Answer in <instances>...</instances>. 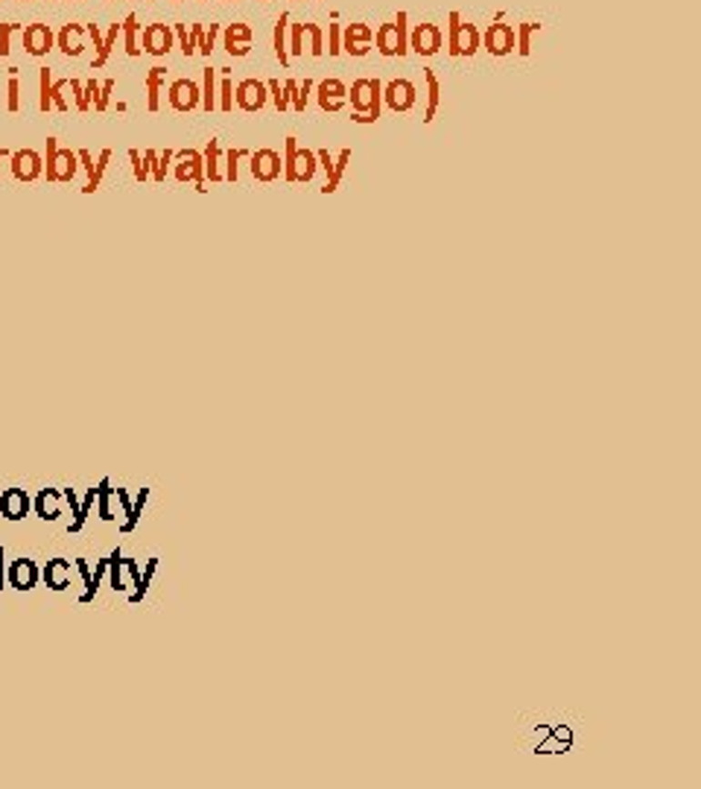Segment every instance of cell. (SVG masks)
<instances>
[{"label": "cell", "instance_id": "9", "mask_svg": "<svg viewBox=\"0 0 701 789\" xmlns=\"http://www.w3.org/2000/svg\"><path fill=\"white\" fill-rule=\"evenodd\" d=\"M249 164H251V176L258 178V182L269 185V182H278L280 173H284V161H280V152L263 147L258 152H249Z\"/></svg>", "mask_w": 701, "mask_h": 789}, {"label": "cell", "instance_id": "22", "mask_svg": "<svg viewBox=\"0 0 701 789\" xmlns=\"http://www.w3.org/2000/svg\"><path fill=\"white\" fill-rule=\"evenodd\" d=\"M287 30H290V15L280 12V18L275 21V30H272V45H275V59L280 62V67H290V50H287Z\"/></svg>", "mask_w": 701, "mask_h": 789}, {"label": "cell", "instance_id": "41", "mask_svg": "<svg viewBox=\"0 0 701 789\" xmlns=\"http://www.w3.org/2000/svg\"><path fill=\"white\" fill-rule=\"evenodd\" d=\"M129 156H132V161H135V176L140 178V182H144V178L149 176V167H147V161H140V156H137V149H132V152H129Z\"/></svg>", "mask_w": 701, "mask_h": 789}, {"label": "cell", "instance_id": "32", "mask_svg": "<svg viewBox=\"0 0 701 789\" xmlns=\"http://www.w3.org/2000/svg\"><path fill=\"white\" fill-rule=\"evenodd\" d=\"M266 88H269V100L275 103L278 112H287V108H290V96H287L284 86H280V79H269V82H266Z\"/></svg>", "mask_w": 701, "mask_h": 789}, {"label": "cell", "instance_id": "21", "mask_svg": "<svg viewBox=\"0 0 701 789\" xmlns=\"http://www.w3.org/2000/svg\"><path fill=\"white\" fill-rule=\"evenodd\" d=\"M222 26L219 24H193L190 33H193V41H196V53H202V56H210L214 53V45H217V35H219Z\"/></svg>", "mask_w": 701, "mask_h": 789}, {"label": "cell", "instance_id": "8", "mask_svg": "<svg viewBox=\"0 0 701 789\" xmlns=\"http://www.w3.org/2000/svg\"><path fill=\"white\" fill-rule=\"evenodd\" d=\"M313 88H316V103H319L321 112H328V115H340L342 108H345V103H348V86H345L342 79L328 76V79L316 82Z\"/></svg>", "mask_w": 701, "mask_h": 789}, {"label": "cell", "instance_id": "12", "mask_svg": "<svg viewBox=\"0 0 701 789\" xmlns=\"http://www.w3.org/2000/svg\"><path fill=\"white\" fill-rule=\"evenodd\" d=\"M76 173V156L70 149H59L56 141H47V178L50 182H70Z\"/></svg>", "mask_w": 701, "mask_h": 789}, {"label": "cell", "instance_id": "43", "mask_svg": "<svg viewBox=\"0 0 701 789\" xmlns=\"http://www.w3.org/2000/svg\"><path fill=\"white\" fill-rule=\"evenodd\" d=\"M9 108H12V112L18 108V79L15 76L9 79Z\"/></svg>", "mask_w": 701, "mask_h": 789}, {"label": "cell", "instance_id": "33", "mask_svg": "<svg viewBox=\"0 0 701 789\" xmlns=\"http://www.w3.org/2000/svg\"><path fill=\"white\" fill-rule=\"evenodd\" d=\"M296 147H299V141L296 137H287L284 141V178L290 185H296V173H292V158H296Z\"/></svg>", "mask_w": 701, "mask_h": 789}, {"label": "cell", "instance_id": "38", "mask_svg": "<svg viewBox=\"0 0 701 789\" xmlns=\"http://www.w3.org/2000/svg\"><path fill=\"white\" fill-rule=\"evenodd\" d=\"M108 158H111V152L106 149L103 156H100V164H97V170H94V173H91V178H88L86 193H94V190H97V185H100V178H103V173H106V164H108Z\"/></svg>", "mask_w": 701, "mask_h": 789}, {"label": "cell", "instance_id": "45", "mask_svg": "<svg viewBox=\"0 0 701 789\" xmlns=\"http://www.w3.org/2000/svg\"><path fill=\"white\" fill-rule=\"evenodd\" d=\"M229 4H234V0H229Z\"/></svg>", "mask_w": 701, "mask_h": 789}, {"label": "cell", "instance_id": "15", "mask_svg": "<svg viewBox=\"0 0 701 789\" xmlns=\"http://www.w3.org/2000/svg\"><path fill=\"white\" fill-rule=\"evenodd\" d=\"M167 100H170V106L176 108V112H193V108L202 106V88L196 86L193 79H176L170 86V94H167Z\"/></svg>", "mask_w": 701, "mask_h": 789}, {"label": "cell", "instance_id": "6", "mask_svg": "<svg viewBox=\"0 0 701 789\" xmlns=\"http://www.w3.org/2000/svg\"><path fill=\"white\" fill-rule=\"evenodd\" d=\"M517 47V35H514V26L512 24H488V30L483 33V50L488 53V56H512Z\"/></svg>", "mask_w": 701, "mask_h": 789}, {"label": "cell", "instance_id": "42", "mask_svg": "<svg viewBox=\"0 0 701 789\" xmlns=\"http://www.w3.org/2000/svg\"><path fill=\"white\" fill-rule=\"evenodd\" d=\"M18 30V24H4V41H0V56H6L9 53V33Z\"/></svg>", "mask_w": 701, "mask_h": 789}, {"label": "cell", "instance_id": "14", "mask_svg": "<svg viewBox=\"0 0 701 789\" xmlns=\"http://www.w3.org/2000/svg\"><path fill=\"white\" fill-rule=\"evenodd\" d=\"M140 45H144V53L149 56H167L173 47H176V33L173 26L167 24H149L144 35H140Z\"/></svg>", "mask_w": 701, "mask_h": 789}, {"label": "cell", "instance_id": "19", "mask_svg": "<svg viewBox=\"0 0 701 789\" xmlns=\"http://www.w3.org/2000/svg\"><path fill=\"white\" fill-rule=\"evenodd\" d=\"M12 170H15V176L24 178V182H33V178L41 176V156L33 149L15 152V158H12Z\"/></svg>", "mask_w": 701, "mask_h": 789}, {"label": "cell", "instance_id": "29", "mask_svg": "<svg viewBox=\"0 0 701 789\" xmlns=\"http://www.w3.org/2000/svg\"><path fill=\"white\" fill-rule=\"evenodd\" d=\"M205 176L210 182H222V178H226L219 173V141H210L205 149Z\"/></svg>", "mask_w": 701, "mask_h": 789}, {"label": "cell", "instance_id": "25", "mask_svg": "<svg viewBox=\"0 0 701 789\" xmlns=\"http://www.w3.org/2000/svg\"><path fill=\"white\" fill-rule=\"evenodd\" d=\"M541 30V24H535V21H523V24H517L514 26V35H517V56H529L532 53V35H535Z\"/></svg>", "mask_w": 701, "mask_h": 789}, {"label": "cell", "instance_id": "44", "mask_svg": "<svg viewBox=\"0 0 701 789\" xmlns=\"http://www.w3.org/2000/svg\"><path fill=\"white\" fill-rule=\"evenodd\" d=\"M260 4H269V0H260Z\"/></svg>", "mask_w": 701, "mask_h": 789}, {"label": "cell", "instance_id": "37", "mask_svg": "<svg viewBox=\"0 0 701 789\" xmlns=\"http://www.w3.org/2000/svg\"><path fill=\"white\" fill-rule=\"evenodd\" d=\"M328 53L330 56H340L342 53V24H328Z\"/></svg>", "mask_w": 701, "mask_h": 789}, {"label": "cell", "instance_id": "20", "mask_svg": "<svg viewBox=\"0 0 701 789\" xmlns=\"http://www.w3.org/2000/svg\"><path fill=\"white\" fill-rule=\"evenodd\" d=\"M424 82H427V108H424V123H432L439 115V106H442V82L436 76V71H424Z\"/></svg>", "mask_w": 701, "mask_h": 789}, {"label": "cell", "instance_id": "35", "mask_svg": "<svg viewBox=\"0 0 701 789\" xmlns=\"http://www.w3.org/2000/svg\"><path fill=\"white\" fill-rule=\"evenodd\" d=\"M284 91H287V96H290V108H296V112H304L310 100H304V96H301L299 82H296V79H287V82H284Z\"/></svg>", "mask_w": 701, "mask_h": 789}, {"label": "cell", "instance_id": "24", "mask_svg": "<svg viewBox=\"0 0 701 789\" xmlns=\"http://www.w3.org/2000/svg\"><path fill=\"white\" fill-rule=\"evenodd\" d=\"M82 33H86V26H79V24H67L65 30L59 33V38H56V41H59L62 53H67V56H79L82 47H86V45H82V41H79Z\"/></svg>", "mask_w": 701, "mask_h": 789}, {"label": "cell", "instance_id": "28", "mask_svg": "<svg viewBox=\"0 0 701 789\" xmlns=\"http://www.w3.org/2000/svg\"><path fill=\"white\" fill-rule=\"evenodd\" d=\"M202 76H205V86H202V108H205V112H214V108H217V71H214V67H205Z\"/></svg>", "mask_w": 701, "mask_h": 789}, {"label": "cell", "instance_id": "4", "mask_svg": "<svg viewBox=\"0 0 701 789\" xmlns=\"http://www.w3.org/2000/svg\"><path fill=\"white\" fill-rule=\"evenodd\" d=\"M287 50H290V56H304V50L316 59L325 56V30H321L319 24H310V21L290 24Z\"/></svg>", "mask_w": 701, "mask_h": 789}, {"label": "cell", "instance_id": "13", "mask_svg": "<svg viewBox=\"0 0 701 789\" xmlns=\"http://www.w3.org/2000/svg\"><path fill=\"white\" fill-rule=\"evenodd\" d=\"M251 38H255V30H251L249 24L237 21V24H229L226 30H222V47H226L229 56L243 59L251 53Z\"/></svg>", "mask_w": 701, "mask_h": 789}, {"label": "cell", "instance_id": "39", "mask_svg": "<svg viewBox=\"0 0 701 789\" xmlns=\"http://www.w3.org/2000/svg\"><path fill=\"white\" fill-rule=\"evenodd\" d=\"M50 86H53L50 71H47V67H41V112H47V108L53 106L50 103Z\"/></svg>", "mask_w": 701, "mask_h": 789}, {"label": "cell", "instance_id": "26", "mask_svg": "<svg viewBox=\"0 0 701 789\" xmlns=\"http://www.w3.org/2000/svg\"><path fill=\"white\" fill-rule=\"evenodd\" d=\"M219 88H217V108H222V112H231L234 108V82L229 76V67H219Z\"/></svg>", "mask_w": 701, "mask_h": 789}, {"label": "cell", "instance_id": "11", "mask_svg": "<svg viewBox=\"0 0 701 789\" xmlns=\"http://www.w3.org/2000/svg\"><path fill=\"white\" fill-rule=\"evenodd\" d=\"M374 47V30L369 24H348L342 26V53L354 59L369 56Z\"/></svg>", "mask_w": 701, "mask_h": 789}, {"label": "cell", "instance_id": "27", "mask_svg": "<svg viewBox=\"0 0 701 789\" xmlns=\"http://www.w3.org/2000/svg\"><path fill=\"white\" fill-rule=\"evenodd\" d=\"M161 82H164V67H149L147 74V91H149V112H158L161 103Z\"/></svg>", "mask_w": 701, "mask_h": 789}, {"label": "cell", "instance_id": "36", "mask_svg": "<svg viewBox=\"0 0 701 789\" xmlns=\"http://www.w3.org/2000/svg\"><path fill=\"white\" fill-rule=\"evenodd\" d=\"M240 158H249V149H229V156H226V182H237V161Z\"/></svg>", "mask_w": 701, "mask_h": 789}, {"label": "cell", "instance_id": "2", "mask_svg": "<svg viewBox=\"0 0 701 789\" xmlns=\"http://www.w3.org/2000/svg\"><path fill=\"white\" fill-rule=\"evenodd\" d=\"M410 15H406V12H398V18L395 21H389V24H383V26H377V33H374V47H377V53H381V56H398V59H403L406 53H410Z\"/></svg>", "mask_w": 701, "mask_h": 789}, {"label": "cell", "instance_id": "7", "mask_svg": "<svg viewBox=\"0 0 701 789\" xmlns=\"http://www.w3.org/2000/svg\"><path fill=\"white\" fill-rule=\"evenodd\" d=\"M418 103V88L412 79H391L383 86V106L395 115H406Z\"/></svg>", "mask_w": 701, "mask_h": 789}, {"label": "cell", "instance_id": "23", "mask_svg": "<svg viewBox=\"0 0 701 789\" xmlns=\"http://www.w3.org/2000/svg\"><path fill=\"white\" fill-rule=\"evenodd\" d=\"M348 161H350V149H342L340 156L333 158V167L328 170V182H325V187H321V193H336L340 190V185H342V176H345V170H348Z\"/></svg>", "mask_w": 701, "mask_h": 789}, {"label": "cell", "instance_id": "1", "mask_svg": "<svg viewBox=\"0 0 701 789\" xmlns=\"http://www.w3.org/2000/svg\"><path fill=\"white\" fill-rule=\"evenodd\" d=\"M348 100H350V108H354L350 120L354 123H377L381 108H383V82L377 76L374 79H369V76L354 79L348 88Z\"/></svg>", "mask_w": 701, "mask_h": 789}, {"label": "cell", "instance_id": "16", "mask_svg": "<svg viewBox=\"0 0 701 789\" xmlns=\"http://www.w3.org/2000/svg\"><path fill=\"white\" fill-rule=\"evenodd\" d=\"M178 182H196V187L205 190V158L196 149L178 152V167H176Z\"/></svg>", "mask_w": 701, "mask_h": 789}, {"label": "cell", "instance_id": "3", "mask_svg": "<svg viewBox=\"0 0 701 789\" xmlns=\"http://www.w3.org/2000/svg\"><path fill=\"white\" fill-rule=\"evenodd\" d=\"M483 47V33L476 30L473 24L462 21L459 12L447 15V53L451 56H473L476 50Z\"/></svg>", "mask_w": 701, "mask_h": 789}, {"label": "cell", "instance_id": "31", "mask_svg": "<svg viewBox=\"0 0 701 789\" xmlns=\"http://www.w3.org/2000/svg\"><path fill=\"white\" fill-rule=\"evenodd\" d=\"M117 33H120V24H115V26H111V30L103 35V45L97 47V59H94V67H103V65L108 62V56H111V47H115V41H117Z\"/></svg>", "mask_w": 701, "mask_h": 789}, {"label": "cell", "instance_id": "40", "mask_svg": "<svg viewBox=\"0 0 701 789\" xmlns=\"http://www.w3.org/2000/svg\"><path fill=\"white\" fill-rule=\"evenodd\" d=\"M111 88H115V79H108V82H103V86H100V94H97V100H94V108H97V112H106Z\"/></svg>", "mask_w": 701, "mask_h": 789}, {"label": "cell", "instance_id": "34", "mask_svg": "<svg viewBox=\"0 0 701 789\" xmlns=\"http://www.w3.org/2000/svg\"><path fill=\"white\" fill-rule=\"evenodd\" d=\"M173 33H176L178 45H181V53H185V56H193V53H196V41H193V33L188 30V24H176Z\"/></svg>", "mask_w": 701, "mask_h": 789}, {"label": "cell", "instance_id": "10", "mask_svg": "<svg viewBox=\"0 0 701 789\" xmlns=\"http://www.w3.org/2000/svg\"><path fill=\"white\" fill-rule=\"evenodd\" d=\"M234 103L237 108H243V112L255 115L269 103V88H266V82L260 79H243V82H237V88H234Z\"/></svg>", "mask_w": 701, "mask_h": 789}, {"label": "cell", "instance_id": "18", "mask_svg": "<svg viewBox=\"0 0 701 789\" xmlns=\"http://www.w3.org/2000/svg\"><path fill=\"white\" fill-rule=\"evenodd\" d=\"M319 170V158L313 149H301L296 147V158H292V173H296V185H307L313 182V176Z\"/></svg>", "mask_w": 701, "mask_h": 789}, {"label": "cell", "instance_id": "17", "mask_svg": "<svg viewBox=\"0 0 701 789\" xmlns=\"http://www.w3.org/2000/svg\"><path fill=\"white\" fill-rule=\"evenodd\" d=\"M56 45V35L47 24H30L24 26V50L30 53V56H47V53L53 50Z\"/></svg>", "mask_w": 701, "mask_h": 789}, {"label": "cell", "instance_id": "30", "mask_svg": "<svg viewBox=\"0 0 701 789\" xmlns=\"http://www.w3.org/2000/svg\"><path fill=\"white\" fill-rule=\"evenodd\" d=\"M137 33H140V24H137L135 15H129V18L123 21V38H126V53H129V56H140Z\"/></svg>", "mask_w": 701, "mask_h": 789}, {"label": "cell", "instance_id": "5", "mask_svg": "<svg viewBox=\"0 0 701 789\" xmlns=\"http://www.w3.org/2000/svg\"><path fill=\"white\" fill-rule=\"evenodd\" d=\"M444 47V33L439 24H415L412 33H410V53L415 56H436Z\"/></svg>", "mask_w": 701, "mask_h": 789}]
</instances>
